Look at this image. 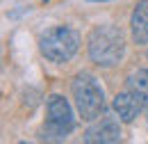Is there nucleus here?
I'll return each instance as SVG.
<instances>
[{"label":"nucleus","instance_id":"1","mask_svg":"<svg viewBox=\"0 0 148 144\" xmlns=\"http://www.w3.org/2000/svg\"><path fill=\"white\" fill-rule=\"evenodd\" d=\"M87 55L96 66L112 69L125 57V37L116 25H96L87 37Z\"/></svg>","mask_w":148,"mask_h":144},{"label":"nucleus","instance_id":"2","mask_svg":"<svg viewBox=\"0 0 148 144\" xmlns=\"http://www.w3.org/2000/svg\"><path fill=\"white\" fill-rule=\"evenodd\" d=\"M71 94L73 103L77 108V114L84 121H96L107 112V101H105V89L98 82V78L89 71H80L71 82Z\"/></svg>","mask_w":148,"mask_h":144},{"label":"nucleus","instance_id":"3","mask_svg":"<svg viewBox=\"0 0 148 144\" xmlns=\"http://www.w3.org/2000/svg\"><path fill=\"white\" fill-rule=\"evenodd\" d=\"M80 44H82L80 32L69 25H55L39 35V51L53 64L71 62L80 51Z\"/></svg>","mask_w":148,"mask_h":144},{"label":"nucleus","instance_id":"4","mask_svg":"<svg viewBox=\"0 0 148 144\" xmlns=\"http://www.w3.org/2000/svg\"><path fill=\"white\" fill-rule=\"evenodd\" d=\"M75 130V114L62 94H50L46 98V121H43V140L62 142Z\"/></svg>","mask_w":148,"mask_h":144},{"label":"nucleus","instance_id":"5","mask_svg":"<svg viewBox=\"0 0 148 144\" xmlns=\"http://www.w3.org/2000/svg\"><path fill=\"white\" fill-rule=\"evenodd\" d=\"M112 110L123 124H132L141 112L148 110V94L128 87L125 91H119L112 98Z\"/></svg>","mask_w":148,"mask_h":144},{"label":"nucleus","instance_id":"6","mask_svg":"<svg viewBox=\"0 0 148 144\" xmlns=\"http://www.w3.org/2000/svg\"><path fill=\"white\" fill-rule=\"evenodd\" d=\"M121 119L119 117H112V114H103L98 117L96 121H91V126L84 130L82 135V142L87 144H114L123 137V130H121Z\"/></svg>","mask_w":148,"mask_h":144},{"label":"nucleus","instance_id":"7","mask_svg":"<svg viewBox=\"0 0 148 144\" xmlns=\"http://www.w3.org/2000/svg\"><path fill=\"white\" fill-rule=\"evenodd\" d=\"M130 37L137 46L148 44V0H139L130 14Z\"/></svg>","mask_w":148,"mask_h":144},{"label":"nucleus","instance_id":"8","mask_svg":"<svg viewBox=\"0 0 148 144\" xmlns=\"http://www.w3.org/2000/svg\"><path fill=\"white\" fill-rule=\"evenodd\" d=\"M128 87L130 89H137V91L148 94V66L146 69H139V71H134L132 75H130L128 78Z\"/></svg>","mask_w":148,"mask_h":144},{"label":"nucleus","instance_id":"9","mask_svg":"<svg viewBox=\"0 0 148 144\" xmlns=\"http://www.w3.org/2000/svg\"><path fill=\"white\" fill-rule=\"evenodd\" d=\"M89 2H107V0H89Z\"/></svg>","mask_w":148,"mask_h":144}]
</instances>
